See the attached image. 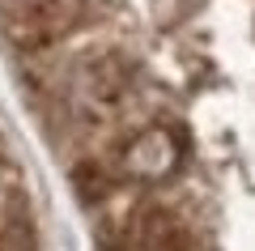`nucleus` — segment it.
Here are the masks:
<instances>
[{
	"label": "nucleus",
	"mask_w": 255,
	"mask_h": 251,
	"mask_svg": "<svg viewBox=\"0 0 255 251\" xmlns=\"http://www.w3.org/2000/svg\"><path fill=\"white\" fill-rule=\"evenodd\" d=\"M132 247L136 251H191V239L183 234L179 217L166 213V209H145L132 234Z\"/></svg>",
	"instance_id": "nucleus-3"
},
{
	"label": "nucleus",
	"mask_w": 255,
	"mask_h": 251,
	"mask_svg": "<svg viewBox=\"0 0 255 251\" xmlns=\"http://www.w3.org/2000/svg\"><path fill=\"white\" fill-rule=\"evenodd\" d=\"M4 13V30L17 47H43L60 38L73 21L68 0H0Z\"/></svg>",
	"instance_id": "nucleus-1"
},
{
	"label": "nucleus",
	"mask_w": 255,
	"mask_h": 251,
	"mask_svg": "<svg viewBox=\"0 0 255 251\" xmlns=\"http://www.w3.org/2000/svg\"><path fill=\"white\" fill-rule=\"evenodd\" d=\"M124 162H128V171L136 175V179H162V175L174 171V162H179V145H174V136L166 128H149V132H140L136 141L128 145Z\"/></svg>",
	"instance_id": "nucleus-2"
},
{
	"label": "nucleus",
	"mask_w": 255,
	"mask_h": 251,
	"mask_svg": "<svg viewBox=\"0 0 255 251\" xmlns=\"http://www.w3.org/2000/svg\"><path fill=\"white\" fill-rule=\"evenodd\" d=\"M77 192H81L85 200H94V196H102V192H107V179H98V171H94V166H81V171H77Z\"/></svg>",
	"instance_id": "nucleus-4"
}]
</instances>
